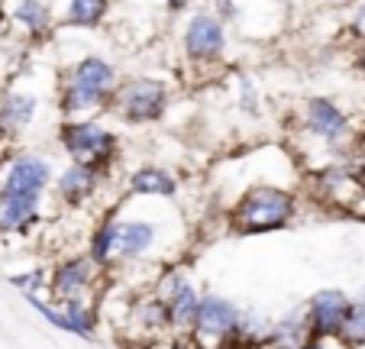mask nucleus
Listing matches in <instances>:
<instances>
[{"label":"nucleus","instance_id":"nucleus-1","mask_svg":"<svg viewBox=\"0 0 365 349\" xmlns=\"http://www.w3.org/2000/svg\"><path fill=\"white\" fill-rule=\"evenodd\" d=\"M294 201L282 188H252L236 204V230L240 233H265L278 230L291 220Z\"/></svg>","mask_w":365,"mask_h":349},{"label":"nucleus","instance_id":"nucleus-2","mask_svg":"<svg viewBox=\"0 0 365 349\" xmlns=\"http://www.w3.org/2000/svg\"><path fill=\"white\" fill-rule=\"evenodd\" d=\"M165 101H168L165 84L152 81V78H136V81L123 84L117 91L120 113L130 123H152V120H159L162 110H165Z\"/></svg>","mask_w":365,"mask_h":349},{"label":"nucleus","instance_id":"nucleus-3","mask_svg":"<svg viewBox=\"0 0 365 349\" xmlns=\"http://www.w3.org/2000/svg\"><path fill=\"white\" fill-rule=\"evenodd\" d=\"M62 146L75 162H88L91 168H101V162H107V156H110L113 133H107L91 120H78V123L62 126Z\"/></svg>","mask_w":365,"mask_h":349},{"label":"nucleus","instance_id":"nucleus-4","mask_svg":"<svg viewBox=\"0 0 365 349\" xmlns=\"http://www.w3.org/2000/svg\"><path fill=\"white\" fill-rule=\"evenodd\" d=\"M227 33L214 14H194L185 29V52L191 62H214L223 55Z\"/></svg>","mask_w":365,"mask_h":349},{"label":"nucleus","instance_id":"nucleus-5","mask_svg":"<svg viewBox=\"0 0 365 349\" xmlns=\"http://www.w3.org/2000/svg\"><path fill=\"white\" fill-rule=\"evenodd\" d=\"M48 178H52V171L42 158L36 156H20L14 165H10L7 178H4V191L0 194H39L46 191Z\"/></svg>","mask_w":365,"mask_h":349},{"label":"nucleus","instance_id":"nucleus-6","mask_svg":"<svg viewBox=\"0 0 365 349\" xmlns=\"http://www.w3.org/2000/svg\"><path fill=\"white\" fill-rule=\"evenodd\" d=\"M194 323L207 336H227L230 330L240 327V310L230 301H223V298H204V301H197Z\"/></svg>","mask_w":365,"mask_h":349},{"label":"nucleus","instance_id":"nucleus-7","mask_svg":"<svg viewBox=\"0 0 365 349\" xmlns=\"http://www.w3.org/2000/svg\"><path fill=\"white\" fill-rule=\"evenodd\" d=\"M307 126L317 133V136L336 143V139L346 136L349 120H346V113L333 101H327V97H314V101L307 103Z\"/></svg>","mask_w":365,"mask_h":349},{"label":"nucleus","instance_id":"nucleus-8","mask_svg":"<svg viewBox=\"0 0 365 349\" xmlns=\"http://www.w3.org/2000/svg\"><path fill=\"white\" fill-rule=\"evenodd\" d=\"M346 308H349V301L336 288H327V291L314 295V301H310V327H314V333H336Z\"/></svg>","mask_w":365,"mask_h":349},{"label":"nucleus","instance_id":"nucleus-9","mask_svg":"<svg viewBox=\"0 0 365 349\" xmlns=\"http://www.w3.org/2000/svg\"><path fill=\"white\" fill-rule=\"evenodd\" d=\"M33 116H36V97L33 94L10 91V94L0 101V130L4 133H23Z\"/></svg>","mask_w":365,"mask_h":349},{"label":"nucleus","instance_id":"nucleus-10","mask_svg":"<svg viewBox=\"0 0 365 349\" xmlns=\"http://www.w3.org/2000/svg\"><path fill=\"white\" fill-rule=\"evenodd\" d=\"M39 194H0V226L4 230H26L36 217Z\"/></svg>","mask_w":365,"mask_h":349},{"label":"nucleus","instance_id":"nucleus-11","mask_svg":"<svg viewBox=\"0 0 365 349\" xmlns=\"http://www.w3.org/2000/svg\"><path fill=\"white\" fill-rule=\"evenodd\" d=\"M107 101H110V94H107V91L88 88V84H81V81H75V78H71V81L62 88V101H58V107H62L65 116H75V113H81V110L103 107Z\"/></svg>","mask_w":365,"mask_h":349},{"label":"nucleus","instance_id":"nucleus-12","mask_svg":"<svg viewBox=\"0 0 365 349\" xmlns=\"http://www.w3.org/2000/svg\"><path fill=\"white\" fill-rule=\"evenodd\" d=\"M71 78L81 84H88V88H97V91H107V94H113V65L103 62V59H97V55H88V59H81V62L75 65V71H71Z\"/></svg>","mask_w":365,"mask_h":349},{"label":"nucleus","instance_id":"nucleus-13","mask_svg":"<svg viewBox=\"0 0 365 349\" xmlns=\"http://www.w3.org/2000/svg\"><path fill=\"white\" fill-rule=\"evenodd\" d=\"M94 185H97V168H91L88 162H75L62 178H58V191L68 201H75V204L81 198H88V194L94 191Z\"/></svg>","mask_w":365,"mask_h":349},{"label":"nucleus","instance_id":"nucleus-14","mask_svg":"<svg viewBox=\"0 0 365 349\" xmlns=\"http://www.w3.org/2000/svg\"><path fill=\"white\" fill-rule=\"evenodd\" d=\"M130 188L136 194H162V198H172L178 188H175V178L168 171H162L159 165H145L130 178Z\"/></svg>","mask_w":365,"mask_h":349},{"label":"nucleus","instance_id":"nucleus-15","mask_svg":"<svg viewBox=\"0 0 365 349\" xmlns=\"http://www.w3.org/2000/svg\"><path fill=\"white\" fill-rule=\"evenodd\" d=\"M152 236H155V230H152L149 223H143V220L117 226V246L123 256H139L143 249H149Z\"/></svg>","mask_w":365,"mask_h":349},{"label":"nucleus","instance_id":"nucleus-16","mask_svg":"<svg viewBox=\"0 0 365 349\" xmlns=\"http://www.w3.org/2000/svg\"><path fill=\"white\" fill-rule=\"evenodd\" d=\"M14 20L20 23V26H26L29 33H42V29L48 26V20H52V14H48V7L42 0H16Z\"/></svg>","mask_w":365,"mask_h":349},{"label":"nucleus","instance_id":"nucleus-17","mask_svg":"<svg viewBox=\"0 0 365 349\" xmlns=\"http://www.w3.org/2000/svg\"><path fill=\"white\" fill-rule=\"evenodd\" d=\"M107 0H68V23L71 26H97V23L103 20V14H107Z\"/></svg>","mask_w":365,"mask_h":349},{"label":"nucleus","instance_id":"nucleus-18","mask_svg":"<svg viewBox=\"0 0 365 349\" xmlns=\"http://www.w3.org/2000/svg\"><path fill=\"white\" fill-rule=\"evenodd\" d=\"M84 281H88V262L78 259V262H68V265H62L56 272V291L65 298H75L78 291L84 288Z\"/></svg>","mask_w":365,"mask_h":349},{"label":"nucleus","instance_id":"nucleus-19","mask_svg":"<svg viewBox=\"0 0 365 349\" xmlns=\"http://www.w3.org/2000/svg\"><path fill=\"white\" fill-rule=\"evenodd\" d=\"M339 336H343L346 343H365V304L362 301H356V304H349L346 308V314H343V320H339V330H336Z\"/></svg>","mask_w":365,"mask_h":349},{"label":"nucleus","instance_id":"nucleus-20","mask_svg":"<svg viewBox=\"0 0 365 349\" xmlns=\"http://www.w3.org/2000/svg\"><path fill=\"white\" fill-rule=\"evenodd\" d=\"M194 314H197V298L187 285H181L175 291V304H172V317L178 323H194Z\"/></svg>","mask_w":365,"mask_h":349},{"label":"nucleus","instance_id":"nucleus-21","mask_svg":"<svg viewBox=\"0 0 365 349\" xmlns=\"http://www.w3.org/2000/svg\"><path fill=\"white\" fill-rule=\"evenodd\" d=\"M117 246V223H107L101 233H97V243H94V259L103 262L107 259V253Z\"/></svg>","mask_w":365,"mask_h":349},{"label":"nucleus","instance_id":"nucleus-22","mask_svg":"<svg viewBox=\"0 0 365 349\" xmlns=\"http://www.w3.org/2000/svg\"><path fill=\"white\" fill-rule=\"evenodd\" d=\"M68 327H71V333H84V336L91 333V314L78 301L68 304Z\"/></svg>","mask_w":365,"mask_h":349},{"label":"nucleus","instance_id":"nucleus-23","mask_svg":"<svg viewBox=\"0 0 365 349\" xmlns=\"http://www.w3.org/2000/svg\"><path fill=\"white\" fill-rule=\"evenodd\" d=\"M242 107H246L249 113H259V103H255V88H252V81H242Z\"/></svg>","mask_w":365,"mask_h":349},{"label":"nucleus","instance_id":"nucleus-24","mask_svg":"<svg viewBox=\"0 0 365 349\" xmlns=\"http://www.w3.org/2000/svg\"><path fill=\"white\" fill-rule=\"evenodd\" d=\"M39 281H42V272H33V275H14V285L29 288V291H36V288H39Z\"/></svg>","mask_w":365,"mask_h":349},{"label":"nucleus","instance_id":"nucleus-25","mask_svg":"<svg viewBox=\"0 0 365 349\" xmlns=\"http://www.w3.org/2000/svg\"><path fill=\"white\" fill-rule=\"evenodd\" d=\"M236 4L233 0H217V20H233L236 16Z\"/></svg>","mask_w":365,"mask_h":349},{"label":"nucleus","instance_id":"nucleus-26","mask_svg":"<svg viewBox=\"0 0 365 349\" xmlns=\"http://www.w3.org/2000/svg\"><path fill=\"white\" fill-rule=\"evenodd\" d=\"M165 4H168L172 10H185V7H187V0H165Z\"/></svg>","mask_w":365,"mask_h":349},{"label":"nucleus","instance_id":"nucleus-27","mask_svg":"<svg viewBox=\"0 0 365 349\" xmlns=\"http://www.w3.org/2000/svg\"><path fill=\"white\" fill-rule=\"evenodd\" d=\"M304 349H324V346H320V343H307V346H304Z\"/></svg>","mask_w":365,"mask_h":349},{"label":"nucleus","instance_id":"nucleus-28","mask_svg":"<svg viewBox=\"0 0 365 349\" xmlns=\"http://www.w3.org/2000/svg\"><path fill=\"white\" fill-rule=\"evenodd\" d=\"M359 69H362V75H365V52H362V59H359Z\"/></svg>","mask_w":365,"mask_h":349},{"label":"nucleus","instance_id":"nucleus-29","mask_svg":"<svg viewBox=\"0 0 365 349\" xmlns=\"http://www.w3.org/2000/svg\"><path fill=\"white\" fill-rule=\"evenodd\" d=\"M333 4H352V0H333Z\"/></svg>","mask_w":365,"mask_h":349},{"label":"nucleus","instance_id":"nucleus-30","mask_svg":"<svg viewBox=\"0 0 365 349\" xmlns=\"http://www.w3.org/2000/svg\"><path fill=\"white\" fill-rule=\"evenodd\" d=\"M359 301H362V304H365V291H362V298H359Z\"/></svg>","mask_w":365,"mask_h":349}]
</instances>
